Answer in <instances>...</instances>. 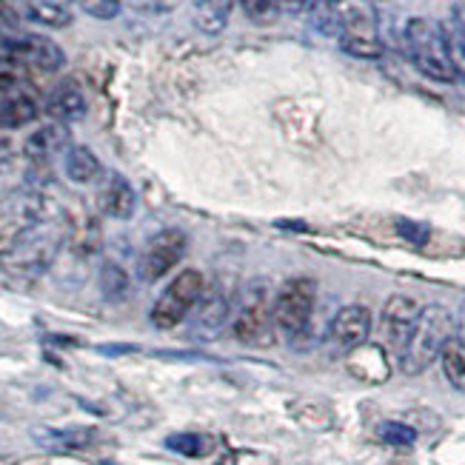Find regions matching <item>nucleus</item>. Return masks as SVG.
<instances>
[{"instance_id":"1","label":"nucleus","mask_w":465,"mask_h":465,"mask_svg":"<svg viewBox=\"0 0 465 465\" xmlns=\"http://www.w3.org/2000/svg\"><path fill=\"white\" fill-rule=\"evenodd\" d=\"M454 337H457L454 334V314L442 306V302H429V306H422V312L417 317V326L406 342V349L397 354L400 371L409 374V377L429 371L440 360L442 349H446Z\"/></svg>"},{"instance_id":"2","label":"nucleus","mask_w":465,"mask_h":465,"mask_svg":"<svg viewBox=\"0 0 465 465\" xmlns=\"http://www.w3.org/2000/svg\"><path fill=\"white\" fill-rule=\"evenodd\" d=\"M402 44H406V54L422 77L446 86L460 84L442 24L431 17H409L406 29H402Z\"/></svg>"},{"instance_id":"3","label":"nucleus","mask_w":465,"mask_h":465,"mask_svg":"<svg viewBox=\"0 0 465 465\" xmlns=\"http://www.w3.org/2000/svg\"><path fill=\"white\" fill-rule=\"evenodd\" d=\"M234 337L249 349H266L274 342V297L269 280L254 277L240 292V302L232 314Z\"/></svg>"},{"instance_id":"4","label":"nucleus","mask_w":465,"mask_h":465,"mask_svg":"<svg viewBox=\"0 0 465 465\" xmlns=\"http://www.w3.org/2000/svg\"><path fill=\"white\" fill-rule=\"evenodd\" d=\"M40 223H46V197L40 192L15 189L0 197V257H9Z\"/></svg>"},{"instance_id":"5","label":"nucleus","mask_w":465,"mask_h":465,"mask_svg":"<svg viewBox=\"0 0 465 465\" xmlns=\"http://www.w3.org/2000/svg\"><path fill=\"white\" fill-rule=\"evenodd\" d=\"M60 246H64V232L54 229L46 220V223H40L32 234L20 240V246L6 257V272L17 280L32 282L54 266Z\"/></svg>"},{"instance_id":"6","label":"nucleus","mask_w":465,"mask_h":465,"mask_svg":"<svg viewBox=\"0 0 465 465\" xmlns=\"http://www.w3.org/2000/svg\"><path fill=\"white\" fill-rule=\"evenodd\" d=\"M206 292V277L197 269H183L180 274H174V280L169 282V289L157 297V302L152 306V326L154 329H174L180 326L197 306V300Z\"/></svg>"},{"instance_id":"7","label":"nucleus","mask_w":465,"mask_h":465,"mask_svg":"<svg viewBox=\"0 0 465 465\" xmlns=\"http://www.w3.org/2000/svg\"><path fill=\"white\" fill-rule=\"evenodd\" d=\"M317 306V286L309 277H292L274 294V326L280 334L297 337L309 329Z\"/></svg>"},{"instance_id":"8","label":"nucleus","mask_w":465,"mask_h":465,"mask_svg":"<svg viewBox=\"0 0 465 465\" xmlns=\"http://www.w3.org/2000/svg\"><path fill=\"white\" fill-rule=\"evenodd\" d=\"M186 249H189V237L180 229L157 232L137 257V277L143 282L163 280L177 266V262L186 257Z\"/></svg>"},{"instance_id":"9","label":"nucleus","mask_w":465,"mask_h":465,"mask_svg":"<svg viewBox=\"0 0 465 465\" xmlns=\"http://www.w3.org/2000/svg\"><path fill=\"white\" fill-rule=\"evenodd\" d=\"M422 306L409 297V294H391L386 302H382V312H380V337H382V346L389 351L400 354L406 349V342L417 326V317H420Z\"/></svg>"},{"instance_id":"10","label":"nucleus","mask_w":465,"mask_h":465,"mask_svg":"<svg viewBox=\"0 0 465 465\" xmlns=\"http://www.w3.org/2000/svg\"><path fill=\"white\" fill-rule=\"evenodd\" d=\"M6 52L17 64L32 66L37 72H60L66 66V52L44 35H17L6 44Z\"/></svg>"},{"instance_id":"11","label":"nucleus","mask_w":465,"mask_h":465,"mask_svg":"<svg viewBox=\"0 0 465 465\" xmlns=\"http://www.w3.org/2000/svg\"><path fill=\"white\" fill-rule=\"evenodd\" d=\"M232 302H229V294L220 292V286H209L203 292V297L197 300L194 312L189 314L192 317V337L197 340H214L220 331H223L229 326L232 320Z\"/></svg>"},{"instance_id":"12","label":"nucleus","mask_w":465,"mask_h":465,"mask_svg":"<svg viewBox=\"0 0 465 465\" xmlns=\"http://www.w3.org/2000/svg\"><path fill=\"white\" fill-rule=\"evenodd\" d=\"M371 329H374V317H371V309L369 306H360V302H351V306H342L331 326H329V337L337 349L342 351H354L360 346H366L369 337H371Z\"/></svg>"},{"instance_id":"13","label":"nucleus","mask_w":465,"mask_h":465,"mask_svg":"<svg viewBox=\"0 0 465 465\" xmlns=\"http://www.w3.org/2000/svg\"><path fill=\"white\" fill-rule=\"evenodd\" d=\"M340 37H380V15L371 0H331Z\"/></svg>"},{"instance_id":"14","label":"nucleus","mask_w":465,"mask_h":465,"mask_svg":"<svg viewBox=\"0 0 465 465\" xmlns=\"http://www.w3.org/2000/svg\"><path fill=\"white\" fill-rule=\"evenodd\" d=\"M97 206L112 220H132L137 212V192L129 183V177L120 172H106L104 180H100Z\"/></svg>"},{"instance_id":"15","label":"nucleus","mask_w":465,"mask_h":465,"mask_svg":"<svg viewBox=\"0 0 465 465\" xmlns=\"http://www.w3.org/2000/svg\"><path fill=\"white\" fill-rule=\"evenodd\" d=\"M46 112L54 124H77V120H84L86 112H89V100H86V92L84 86L77 84V80H60V84L52 89L49 100H46Z\"/></svg>"},{"instance_id":"16","label":"nucleus","mask_w":465,"mask_h":465,"mask_svg":"<svg viewBox=\"0 0 465 465\" xmlns=\"http://www.w3.org/2000/svg\"><path fill=\"white\" fill-rule=\"evenodd\" d=\"M72 146V134L66 124H46L37 132L29 134V140L24 143V154L32 160V163H49L57 154H66Z\"/></svg>"},{"instance_id":"17","label":"nucleus","mask_w":465,"mask_h":465,"mask_svg":"<svg viewBox=\"0 0 465 465\" xmlns=\"http://www.w3.org/2000/svg\"><path fill=\"white\" fill-rule=\"evenodd\" d=\"M64 174L77 186H89L104 177V163L89 146H69L64 154Z\"/></svg>"},{"instance_id":"18","label":"nucleus","mask_w":465,"mask_h":465,"mask_svg":"<svg viewBox=\"0 0 465 465\" xmlns=\"http://www.w3.org/2000/svg\"><path fill=\"white\" fill-rule=\"evenodd\" d=\"M37 442L49 451H84L89 449L92 442L97 440L94 429H84V426H74V429H52V431H37L35 434Z\"/></svg>"},{"instance_id":"19","label":"nucleus","mask_w":465,"mask_h":465,"mask_svg":"<svg viewBox=\"0 0 465 465\" xmlns=\"http://www.w3.org/2000/svg\"><path fill=\"white\" fill-rule=\"evenodd\" d=\"M232 17V0H197L194 4V26L203 35H220L229 26Z\"/></svg>"},{"instance_id":"20","label":"nucleus","mask_w":465,"mask_h":465,"mask_svg":"<svg viewBox=\"0 0 465 465\" xmlns=\"http://www.w3.org/2000/svg\"><path fill=\"white\" fill-rule=\"evenodd\" d=\"M289 414L309 431H329L334 426V414L326 402L320 400H292Z\"/></svg>"},{"instance_id":"21","label":"nucleus","mask_w":465,"mask_h":465,"mask_svg":"<svg viewBox=\"0 0 465 465\" xmlns=\"http://www.w3.org/2000/svg\"><path fill=\"white\" fill-rule=\"evenodd\" d=\"M37 100L32 94H12L0 104V129H20L37 117Z\"/></svg>"},{"instance_id":"22","label":"nucleus","mask_w":465,"mask_h":465,"mask_svg":"<svg viewBox=\"0 0 465 465\" xmlns=\"http://www.w3.org/2000/svg\"><path fill=\"white\" fill-rule=\"evenodd\" d=\"M217 446L214 437L209 434H194V431H180V434H172L166 437V449L180 454V457H189V460H200L212 454V449Z\"/></svg>"},{"instance_id":"23","label":"nucleus","mask_w":465,"mask_h":465,"mask_svg":"<svg viewBox=\"0 0 465 465\" xmlns=\"http://www.w3.org/2000/svg\"><path fill=\"white\" fill-rule=\"evenodd\" d=\"M440 366H442V374L451 382L457 391L465 394V340L462 337H454L446 349L440 354Z\"/></svg>"},{"instance_id":"24","label":"nucleus","mask_w":465,"mask_h":465,"mask_svg":"<svg viewBox=\"0 0 465 465\" xmlns=\"http://www.w3.org/2000/svg\"><path fill=\"white\" fill-rule=\"evenodd\" d=\"M29 24H40L49 29H66L72 24V12L52 0H32L29 4Z\"/></svg>"},{"instance_id":"25","label":"nucleus","mask_w":465,"mask_h":465,"mask_svg":"<svg viewBox=\"0 0 465 465\" xmlns=\"http://www.w3.org/2000/svg\"><path fill=\"white\" fill-rule=\"evenodd\" d=\"M349 369H351V374H357L360 380H366V382H382L389 377V362H386V357H382V349H371L369 360L362 357L360 349H354Z\"/></svg>"},{"instance_id":"26","label":"nucleus","mask_w":465,"mask_h":465,"mask_svg":"<svg viewBox=\"0 0 465 465\" xmlns=\"http://www.w3.org/2000/svg\"><path fill=\"white\" fill-rule=\"evenodd\" d=\"M337 46L349 57H357V60H380L382 54H386L382 37H340Z\"/></svg>"},{"instance_id":"27","label":"nucleus","mask_w":465,"mask_h":465,"mask_svg":"<svg viewBox=\"0 0 465 465\" xmlns=\"http://www.w3.org/2000/svg\"><path fill=\"white\" fill-rule=\"evenodd\" d=\"M100 292L109 300H120L129 294V274L117 262H104L100 266Z\"/></svg>"},{"instance_id":"28","label":"nucleus","mask_w":465,"mask_h":465,"mask_svg":"<svg viewBox=\"0 0 465 465\" xmlns=\"http://www.w3.org/2000/svg\"><path fill=\"white\" fill-rule=\"evenodd\" d=\"M377 437L382 442H389V446H394V449H409V446H414V442H417V429L406 426V422L389 420V422H380Z\"/></svg>"},{"instance_id":"29","label":"nucleus","mask_w":465,"mask_h":465,"mask_svg":"<svg viewBox=\"0 0 465 465\" xmlns=\"http://www.w3.org/2000/svg\"><path fill=\"white\" fill-rule=\"evenodd\" d=\"M240 6L252 24H257V26H272L274 20L282 15L280 0H240Z\"/></svg>"},{"instance_id":"30","label":"nucleus","mask_w":465,"mask_h":465,"mask_svg":"<svg viewBox=\"0 0 465 465\" xmlns=\"http://www.w3.org/2000/svg\"><path fill=\"white\" fill-rule=\"evenodd\" d=\"M394 229H397V234L406 240V242H414V246H426L429 242V237H431V229L426 226V223H417V220H397L394 223Z\"/></svg>"},{"instance_id":"31","label":"nucleus","mask_w":465,"mask_h":465,"mask_svg":"<svg viewBox=\"0 0 465 465\" xmlns=\"http://www.w3.org/2000/svg\"><path fill=\"white\" fill-rule=\"evenodd\" d=\"M80 6L94 20H114L124 9V0H80Z\"/></svg>"},{"instance_id":"32","label":"nucleus","mask_w":465,"mask_h":465,"mask_svg":"<svg viewBox=\"0 0 465 465\" xmlns=\"http://www.w3.org/2000/svg\"><path fill=\"white\" fill-rule=\"evenodd\" d=\"M29 4L32 0H0V20L9 26H20L29 20Z\"/></svg>"},{"instance_id":"33","label":"nucleus","mask_w":465,"mask_h":465,"mask_svg":"<svg viewBox=\"0 0 465 465\" xmlns=\"http://www.w3.org/2000/svg\"><path fill=\"white\" fill-rule=\"evenodd\" d=\"M180 4H183V0H129V6L140 15H169Z\"/></svg>"},{"instance_id":"34","label":"nucleus","mask_w":465,"mask_h":465,"mask_svg":"<svg viewBox=\"0 0 465 465\" xmlns=\"http://www.w3.org/2000/svg\"><path fill=\"white\" fill-rule=\"evenodd\" d=\"M449 24L454 26V32L460 35V40L465 44V4H454L451 6V20Z\"/></svg>"},{"instance_id":"35","label":"nucleus","mask_w":465,"mask_h":465,"mask_svg":"<svg viewBox=\"0 0 465 465\" xmlns=\"http://www.w3.org/2000/svg\"><path fill=\"white\" fill-rule=\"evenodd\" d=\"M15 89H17V80H15V74H9V72H0V104H4L6 97L17 94Z\"/></svg>"},{"instance_id":"36","label":"nucleus","mask_w":465,"mask_h":465,"mask_svg":"<svg viewBox=\"0 0 465 465\" xmlns=\"http://www.w3.org/2000/svg\"><path fill=\"white\" fill-rule=\"evenodd\" d=\"M309 0H280V9L282 12H302L306 9Z\"/></svg>"},{"instance_id":"37","label":"nucleus","mask_w":465,"mask_h":465,"mask_svg":"<svg viewBox=\"0 0 465 465\" xmlns=\"http://www.w3.org/2000/svg\"><path fill=\"white\" fill-rule=\"evenodd\" d=\"M6 157H9V143H6L4 137H0V166L6 163Z\"/></svg>"}]
</instances>
